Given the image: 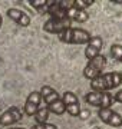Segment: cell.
Returning a JSON list of instances; mask_svg holds the SVG:
<instances>
[{
  "label": "cell",
  "instance_id": "cell-22",
  "mask_svg": "<svg viewBox=\"0 0 122 129\" xmlns=\"http://www.w3.org/2000/svg\"><path fill=\"white\" fill-rule=\"evenodd\" d=\"M113 102H118V103H122V89L118 93H115L113 96Z\"/></svg>",
  "mask_w": 122,
  "mask_h": 129
},
{
  "label": "cell",
  "instance_id": "cell-27",
  "mask_svg": "<svg viewBox=\"0 0 122 129\" xmlns=\"http://www.w3.org/2000/svg\"><path fill=\"white\" fill-rule=\"evenodd\" d=\"M10 129H14V128H10Z\"/></svg>",
  "mask_w": 122,
  "mask_h": 129
},
{
  "label": "cell",
  "instance_id": "cell-16",
  "mask_svg": "<svg viewBox=\"0 0 122 129\" xmlns=\"http://www.w3.org/2000/svg\"><path fill=\"white\" fill-rule=\"evenodd\" d=\"M60 99H62V102L65 103V106L73 105V103H79V99H78V96H76L73 92H71V90H68V92L63 93V96H62Z\"/></svg>",
  "mask_w": 122,
  "mask_h": 129
},
{
  "label": "cell",
  "instance_id": "cell-9",
  "mask_svg": "<svg viewBox=\"0 0 122 129\" xmlns=\"http://www.w3.org/2000/svg\"><path fill=\"white\" fill-rule=\"evenodd\" d=\"M102 46H103L102 37L101 36H92L90 40L86 43V47H85V57L88 60H92L94 57L101 55Z\"/></svg>",
  "mask_w": 122,
  "mask_h": 129
},
{
  "label": "cell",
  "instance_id": "cell-26",
  "mask_svg": "<svg viewBox=\"0 0 122 129\" xmlns=\"http://www.w3.org/2000/svg\"><path fill=\"white\" fill-rule=\"evenodd\" d=\"M14 129H23V128H14Z\"/></svg>",
  "mask_w": 122,
  "mask_h": 129
},
{
  "label": "cell",
  "instance_id": "cell-4",
  "mask_svg": "<svg viewBox=\"0 0 122 129\" xmlns=\"http://www.w3.org/2000/svg\"><path fill=\"white\" fill-rule=\"evenodd\" d=\"M105 66H106V57H105L103 55H98L96 57H94L92 60H89L88 64L83 68V76L86 79L92 80V79L98 78V76L102 75Z\"/></svg>",
  "mask_w": 122,
  "mask_h": 129
},
{
  "label": "cell",
  "instance_id": "cell-6",
  "mask_svg": "<svg viewBox=\"0 0 122 129\" xmlns=\"http://www.w3.org/2000/svg\"><path fill=\"white\" fill-rule=\"evenodd\" d=\"M23 116V111L19 106H12L7 111H5L0 115V125L2 126H10V125L17 123Z\"/></svg>",
  "mask_w": 122,
  "mask_h": 129
},
{
  "label": "cell",
  "instance_id": "cell-5",
  "mask_svg": "<svg viewBox=\"0 0 122 129\" xmlns=\"http://www.w3.org/2000/svg\"><path fill=\"white\" fill-rule=\"evenodd\" d=\"M71 24H72V22L68 17H65V19H52L50 17L49 20L45 22L43 30L47 32V33L59 35V33H62L63 30H66V29H71Z\"/></svg>",
  "mask_w": 122,
  "mask_h": 129
},
{
  "label": "cell",
  "instance_id": "cell-18",
  "mask_svg": "<svg viewBox=\"0 0 122 129\" xmlns=\"http://www.w3.org/2000/svg\"><path fill=\"white\" fill-rule=\"evenodd\" d=\"M111 56H112L115 60H122V45L119 43H115L111 46Z\"/></svg>",
  "mask_w": 122,
  "mask_h": 129
},
{
  "label": "cell",
  "instance_id": "cell-24",
  "mask_svg": "<svg viewBox=\"0 0 122 129\" xmlns=\"http://www.w3.org/2000/svg\"><path fill=\"white\" fill-rule=\"evenodd\" d=\"M112 3H115V5H122V0H112Z\"/></svg>",
  "mask_w": 122,
  "mask_h": 129
},
{
  "label": "cell",
  "instance_id": "cell-3",
  "mask_svg": "<svg viewBox=\"0 0 122 129\" xmlns=\"http://www.w3.org/2000/svg\"><path fill=\"white\" fill-rule=\"evenodd\" d=\"M86 103L99 109H108L113 103V96L109 92H95L90 90L86 96H85Z\"/></svg>",
  "mask_w": 122,
  "mask_h": 129
},
{
  "label": "cell",
  "instance_id": "cell-21",
  "mask_svg": "<svg viewBox=\"0 0 122 129\" xmlns=\"http://www.w3.org/2000/svg\"><path fill=\"white\" fill-rule=\"evenodd\" d=\"M59 6L63 12H68L69 9H72L75 6V0H60L59 2Z\"/></svg>",
  "mask_w": 122,
  "mask_h": 129
},
{
  "label": "cell",
  "instance_id": "cell-15",
  "mask_svg": "<svg viewBox=\"0 0 122 129\" xmlns=\"http://www.w3.org/2000/svg\"><path fill=\"white\" fill-rule=\"evenodd\" d=\"M49 115H50V112L47 111V108H46V106H43V108H39L38 112L35 113V120H36V123H38V125L47 123Z\"/></svg>",
  "mask_w": 122,
  "mask_h": 129
},
{
  "label": "cell",
  "instance_id": "cell-28",
  "mask_svg": "<svg viewBox=\"0 0 122 129\" xmlns=\"http://www.w3.org/2000/svg\"><path fill=\"white\" fill-rule=\"evenodd\" d=\"M121 62H122V60H121Z\"/></svg>",
  "mask_w": 122,
  "mask_h": 129
},
{
  "label": "cell",
  "instance_id": "cell-7",
  "mask_svg": "<svg viewBox=\"0 0 122 129\" xmlns=\"http://www.w3.org/2000/svg\"><path fill=\"white\" fill-rule=\"evenodd\" d=\"M98 116L103 123L109 125V126H113V128H121L122 126V116L118 112L112 111L111 108H108V109H99Z\"/></svg>",
  "mask_w": 122,
  "mask_h": 129
},
{
  "label": "cell",
  "instance_id": "cell-17",
  "mask_svg": "<svg viewBox=\"0 0 122 129\" xmlns=\"http://www.w3.org/2000/svg\"><path fill=\"white\" fill-rule=\"evenodd\" d=\"M46 5L47 0H29V6H32L33 9H36L40 13L46 12Z\"/></svg>",
  "mask_w": 122,
  "mask_h": 129
},
{
  "label": "cell",
  "instance_id": "cell-23",
  "mask_svg": "<svg viewBox=\"0 0 122 129\" xmlns=\"http://www.w3.org/2000/svg\"><path fill=\"white\" fill-rule=\"evenodd\" d=\"M43 129H57V128L52 123H43Z\"/></svg>",
  "mask_w": 122,
  "mask_h": 129
},
{
  "label": "cell",
  "instance_id": "cell-19",
  "mask_svg": "<svg viewBox=\"0 0 122 129\" xmlns=\"http://www.w3.org/2000/svg\"><path fill=\"white\" fill-rule=\"evenodd\" d=\"M94 3H95L94 0H75V7L76 9H80V10H86Z\"/></svg>",
  "mask_w": 122,
  "mask_h": 129
},
{
  "label": "cell",
  "instance_id": "cell-14",
  "mask_svg": "<svg viewBox=\"0 0 122 129\" xmlns=\"http://www.w3.org/2000/svg\"><path fill=\"white\" fill-rule=\"evenodd\" d=\"M46 108H47V111L50 112V113H55V115H57V116L63 115V113L66 112V106H65V103L62 102V99H57V101H55L53 103L47 105Z\"/></svg>",
  "mask_w": 122,
  "mask_h": 129
},
{
  "label": "cell",
  "instance_id": "cell-11",
  "mask_svg": "<svg viewBox=\"0 0 122 129\" xmlns=\"http://www.w3.org/2000/svg\"><path fill=\"white\" fill-rule=\"evenodd\" d=\"M66 17L69 19L71 22H78V23H85L89 20V13L86 10H80V9H76L75 6L69 9L66 12Z\"/></svg>",
  "mask_w": 122,
  "mask_h": 129
},
{
  "label": "cell",
  "instance_id": "cell-1",
  "mask_svg": "<svg viewBox=\"0 0 122 129\" xmlns=\"http://www.w3.org/2000/svg\"><path fill=\"white\" fill-rule=\"evenodd\" d=\"M122 83V75L119 72L102 73L101 76L90 80V89L95 92H109L111 89L118 88Z\"/></svg>",
  "mask_w": 122,
  "mask_h": 129
},
{
  "label": "cell",
  "instance_id": "cell-12",
  "mask_svg": "<svg viewBox=\"0 0 122 129\" xmlns=\"http://www.w3.org/2000/svg\"><path fill=\"white\" fill-rule=\"evenodd\" d=\"M39 93H40L42 101L46 103V106L50 105V103H53V102L57 101V99H60L59 93H57L53 88H50V86H42V89L39 90Z\"/></svg>",
  "mask_w": 122,
  "mask_h": 129
},
{
  "label": "cell",
  "instance_id": "cell-25",
  "mask_svg": "<svg viewBox=\"0 0 122 129\" xmlns=\"http://www.w3.org/2000/svg\"><path fill=\"white\" fill-rule=\"evenodd\" d=\"M2 24H3V17L0 16V27H2Z\"/></svg>",
  "mask_w": 122,
  "mask_h": 129
},
{
  "label": "cell",
  "instance_id": "cell-2",
  "mask_svg": "<svg viewBox=\"0 0 122 129\" xmlns=\"http://www.w3.org/2000/svg\"><path fill=\"white\" fill-rule=\"evenodd\" d=\"M59 36V40L63 42V43H68V45H86L88 42L90 40V33L85 29H66L62 33L57 35Z\"/></svg>",
  "mask_w": 122,
  "mask_h": 129
},
{
  "label": "cell",
  "instance_id": "cell-10",
  "mask_svg": "<svg viewBox=\"0 0 122 129\" xmlns=\"http://www.w3.org/2000/svg\"><path fill=\"white\" fill-rule=\"evenodd\" d=\"M6 14L9 16V19H12L14 23H17L19 26H22V27L30 26V22H32V20H30V16H29L26 12H23V10L16 9V7H10V9H7Z\"/></svg>",
  "mask_w": 122,
  "mask_h": 129
},
{
  "label": "cell",
  "instance_id": "cell-13",
  "mask_svg": "<svg viewBox=\"0 0 122 129\" xmlns=\"http://www.w3.org/2000/svg\"><path fill=\"white\" fill-rule=\"evenodd\" d=\"M46 13L50 14L52 19H65L66 17V12H63L60 9L59 2H56V0H47Z\"/></svg>",
  "mask_w": 122,
  "mask_h": 129
},
{
  "label": "cell",
  "instance_id": "cell-8",
  "mask_svg": "<svg viewBox=\"0 0 122 129\" xmlns=\"http://www.w3.org/2000/svg\"><path fill=\"white\" fill-rule=\"evenodd\" d=\"M40 102H42V98H40V93L38 90H33L32 93H29L27 99L24 102L23 113L27 116H35V113L40 108Z\"/></svg>",
  "mask_w": 122,
  "mask_h": 129
},
{
  "label": "cell",
  "instance_id": "cell-20",
  "mask_svg": "<svg viewBox=\"0 0 122 129\" xmlns=\"http://www.w3.org/2000/svg\"><path fill=\"white\" fill-rule=\"evenodd\" d=\"M66 112L72 116H79L80 115V105L79 103H73V105L66 106Z\"/></svg>",
  "mask_w": 122,
  "mask_h": 129
}]
</instances>
